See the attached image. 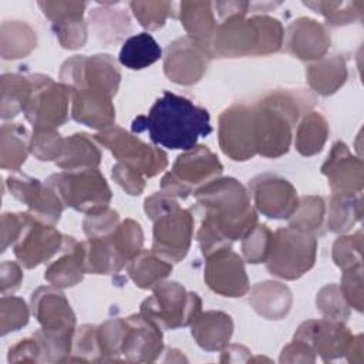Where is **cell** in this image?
I'll return each instance as SVG.
<instances>
[{
  "label": "cell",
  "instance_id": "cell-1",
  "mask_svg": "<svg viewBox=\"0 0 364 364\" xmlns=\"http://www.w3.org/2000/svg\"><path fill=\"white\" fill-rule=\"evenodd\" d=\"M132 132L146 131L154 144L169 149L189 151L200 136L212 132L209 112L191 100L165 91L151 107L148 115L136 117Z\"/></svg>",
  "mask_w": 364,
  "mask_h": 364
},
{
  "label": "cell",
  "instance_id": "cell-2",
  "mask_svg": "<svg viewBox=\"0 0 364 364\" xmlns=\"http://www.w3.org/2000/svg\"><path fill=\"white\" fill-rule=\"evenodd\" d=\"M198 206L203 219L229 242L243 239L256 225L257 216L250 203V193L233 178H216L198 188Z\"/></svg>",
  "mask_w": 364,
  "mask_h": 364
},
{
  "label": "cell",
  "instance_id": "cell-3",
  "mask_svg": "<svg viewBox=\"0 0 364 364\" xmlns=\"http://www.w3.org/2000/svg\"><path fill=\"white\" fill-rule=\"evenodd\" d=\"M304 101H313V98L284 90L266 95L253 107V129L257 154L267 158H277L289 151L291 128L304 109Z\"/></svg>",
  "mask_w": 364,
  "mask_h": 364
},
{
  "label": "cell",
  "instance_id": "cell-4",
  "mask_svg": "<svg viewBox=\"0 0 364 364\" xmlns=\"http://www.w3.org/2000/svg\"><path fill=\"white\" fill-rule=\"evenodd\" d=\"M284 31L279 20L267 16L243 18L233 16L225 18L218 27L210 50L223 57L247 54H270L280 48Z\"/></svg>",
  "mask_w": 364,
  "mask_h": 364
},
{
  "label": "cell",
  "instance_id": "cell-5",
  "mask_svg": "<svg viewBox=\"0 0 364 364\" xmlns=\"http://www.w3.org/2000/svg\"><path fill=\"white\" fill-rule=\"evenodd\" d=\"M46 185L57 193L63 205L88 215L108 208L112 196L105 178L97 168L54 173L46 181Z\"/></svg>",
  "mask_w": 364,
  "mask_h": 364
},
{
  "label": "cell",
  "instance_id": "cell-6",
  "mask_svg": "<svg viewBox=\"0 0 364 364\" xmlns=\"http://www.w3.org/2000/svg\"><path fill=\"white\" fill-rule=\"evenodd\" d=\"M316 249L317 240L313 233L291 226L282 228L273 233L270 252L264 263L272 274L294 280L313 267Z\"/></svg>",
  "mask_w": 364,
  "mask_h": 364
},
{
  "label": "cell",
  "instance_id": "cell-7",
  "mask_svg": "<svg viewBox=\"0 0 364 364\" xmlns=\"http://www.w3.org/2000/svg\"><path fill=\"white\" fill-rule=\"evenodd\" d=\"M200 307L196 293L186 291L176 282H161L141 304V314L161 328H178L192 324L202 313Z\"/></svg>",
  "mask_w": 364,
  "mask_h": 364
},
{
  "label": "cell",
  "instance_id": "cell-8",
  "mask_svg": "<svg viewBox=\"0 0 364 364\" xmlns=\"http://www.w3.org/2000/svg\"><path fill=\"white\" fill-rule=\"evenodd\" d=\"M222 164L218 156L203 145H198L179 155L162 181V192L169 196L185 199L193 186H203L222 173ZM196 188V189H198Z\"/></svg>",
  "mask_w": 364,
  "mask_h": 364
},
{
  "label": "cell",
  "instance_id": "cell-9",
  "mask_svg": "<svg viewBox=\"0 0 364 364\" xmlns=\"http://www.w3.org/2000/svg\"><path fill=\"white\" fill-rule=\"evenodd\" d=\"M95 139L107 146L121 164L139 171L144 176L152 178L168 165V156L162 149L142 142L119 127L112 125L100 131Z\"/></svg>",
  "mask_w": 364,
  "mask_h": 364
},
{
  "label": "cell",
  "instance_id": "cell-10",
  "mask_svg": "<svg viewBox=\"0 0 364 364\" xmlns=\"http://www.w3.org/2000/svg\"><path fill=\"white\" fill-rule=\"evenodd\" d=\"M31 80V95L24 108L27 121L34 128H55L67 121L68 102L73 88L64 82L57 84L47 75L34 74Z\"/></svg>",
  "mask_w": 364,
  "mask_h": 364
},
{
  "label": "cell",
  "instance_id": "cell-11",
  "mask_svg": "<svg viewBox=\"0 0 364 364\" xmlns=\"http://www.w3.org/2000/svg\"><path fill=\"white\" fill-rule=\"evenodd\" d=\"M60 80L71 88H92L114 97L121 74L115 60L108 54L74 55L63 64Z\"/></svg>",
  "mask_w": 364,
  "mask_h": 364
},
{
  "label": "cell",
  "instance_id": "cell-12",
  "mask_svg": "<svg viewBox=\"0 0 364 364\" xmlns=\"http://www.w3.org/2000/svg\"><path fill=\"white\" fill-rule=\"evenodd\" d=\"M63 246L64 236L53 225L36 219L28 212L24 213L21 233L13 245L14 255L24 267L33 269L47 262L57 252L63 250Z\"/></svg>",
  "mask_w": 364,
  "mask_h": 364
},
{
  "label": "cell",
  "instance_id": "cell-13",
  "mask_svg": "<svg viewBox=\"0 0 364 364\" xmlns=\"http://www.w3.org/2000/svg\"><path fill=\"white\" fill-rule=\"evenodd\" d=\"M152 250L169 262L182 260L191 246L193 235V216L189 210L169 209L154 220Z\"/></svg>",
  "mask_w": 364,
  "mask_h": 364
},
{
  "label": "cell",
  "instance_id": "cell-14",
  "mask_svg": "<svg viewBox=\"0 0 364 364\" xmlns=\"http://www.w3.org/2000/svg\"><path fill=\"white\" fill-rule=\"evenodd\" d=\"M219 145L233 161H246L256 152L253 107L233 105L219 117Z\"/></svg>",
  "mask_w": 364,
  "mask_h": 364
},
{
  "label": "cell",
  "instance_id": "cell-15",
  "mask_svg": "<svg viewBox=\"0 0 364 364\" xmlns=\"http://www.w3.org/2000/svg\"><path fill=\"white\" fill-rule=\"evenodd\" d=\"M212 54L191 37H181L169 44L164 70L169 80L189 85L200 80Z\"/></svg>",
  "mask_w": 364,
  "mask_h": 364
},
{
  "label": "cell",
  "instance_id": "cell-16",
  "mask_svg": "<svg viewBox=\"0 0 364 364\" xmlns=\"http://www.w3.org/2000/svg\"><path fill=\"white\" fill-rule=\"evenodd\" d=\"M206 259L205 282L213 291L226 297H240L247 293L249 282L243 260L230 247L220 249Z\"/></svg>",
  "mask_w": 364,
  "mask_h": 364
},
{
  "label": "cell",
  "instance_id": "cell-17",
  "mask_svg": "<svg viewBox=\"0 0 364 364\" xmlns=\"http://www.w3.org/2000/svg\"><path fill=\"white\" fill-rule=\"evenodd\" d=\"M6 183L11 195L26 203L28 213L36 219L48 225L58 222L63 212V202L48 185H43L38 179L24 175H11Z\"/></svg>",
  "mask_w": 364,
  "mask_h": 364
},
{
  "label": "cell",
  "instance_id": "cell-18",
  "mask_svg": "<svg viewBox=\"0 0 364 364\" xmlns=\"http://www.w3.org/2000/svg\"><path fill=\"white\" fill-rule=\"evenodd\" d=\"M255 205L264 216L272 219H289L299 198L293 185L276 175H260L252 181Z\"/></svg>",
  "mask_w": 364,
  "mask_h": 364
},
{
  "label": "cell",
  "instance_id": "cell-19",
  "mask_svg": "<svg viewBox=\"0 0 364 364\" xmlns=\"http://www.w3.org/2000/svg\"><path fill=\"white\" fill-rule=\"evenodd\" d=\"M294 338L307 343L324 360L347 354L354 341L348 328L340 321L330 318L304 321L297 328Z\"/></svg>",
  "mask_w": 364,
  "mask_h": 364
},
{
  "label": "cell",
  "instance_id": "cell-20",
  "mask_svg": "<svg viewBox=\"0 0 364 364\" xmlns=\"http://www.w3.org/2000/svg\"><path fill=\"white\" fill-rule=\"evenodd\" d=\"M162 328L141 313L125 320L121 354L128 361H154L162 353Z\"/></svg>",
  "mask_w": 364,
  "mask_h": 364
},
{
  "label": "cell",
  "instance_id": "cell-21",
  "mask_svg": "<svg viewBox=\"0 0 364 364\" xmlns=\"http://www.w3.org/2000/svg\"><path fill=\"white\" fill-rule=\"evenodd\" d=\"M321 172L328 178L334 193H360L363 188V164L354 158L344 142H336Z\"/></svg>",
  "mask_w": 364,
  "mask_h": 364
},
{
  "label": "cell",
  "instance_id": "cell-22",
  "mask_svg": "<svg viewBox=\"0 0 364 364\" xmlns=\"http://www.w3.org/2000/svg\"><path fill=\"white\" fill-rule=\"evenodd\" d=\"M31 311L44 330H74L75 316L65 296L51 286L38 287L31 294Z\"/></svg>",
  "mask_w": 364,
  "mask_h": 364
},
{
  "label": "cell",
  "instance_id": "cell-23",
  "mask_svg": "<svg viewBox=\"0 0 364 364\" xmlns=\"http://www.w3.org/2000/svg\"><path fill=\"white\" fill-rule=\"evenodd\" d=\"M111 98V95L92 88H73V118L77 122L101 131L112 127L115 119V108Z\"/></svg>",
  "mask_w": 364,
  "mask_h": 364
},
{
  "label": "cell",
  "instance_id": "cell-24",
  "mask_svg": "<svg viewBox=\"0 0 364 364\" xmlns=\"http://www.w3.org/2000/svg\"><path fill=\"white\" fill-rule=\"evenodd\" d=\"M331 40L324 26L307 17L293 21L286 34V47L289 53L300 60H318L321 58Z\"/></svg>",
  "mask_w": 364,
  "mask_h": 364
},
{
  "label": "cell",
  "instance_id": "cell-25",
  "mask_svg": "<svg viewBox=\"0 0 364 364\" xmlns=\"http://www.w3.org/2000/svg\"><path fill=\"white\" fill-rule=\"evenodd\" d=\"M63 250L64 255L47 267L44 279L55 287H71L81 282L85 273L82 242H77L71 236H64Z\"/></svg>",
  "mask_w": 364,
  "mask_h": 364
},
{
  "label": "cell",
  "instance_id": "cell-26",
  "mask_svg": "<svg viewBox=\"0 0 364 364\" xmlns=\"http://www.w3.org/2000/svg\"><path fill=\"white\" fill-rule=\"evenodd\" d=\"M179 18L189 37L198 41L212 54L210 44L218 30L213 14V3L183 1L179 4Z\"/></svg>",
  "mask_w": 364,
  "mask_h": 364
},
{
  "label": "cell",
  "instance_id": "cell-27",
  "mask_svg": "<svg viewBox=\"0 0 364 364\" xmlns=\"http://www.w3.org/2000/svg\"><path fill=\"white\" fill-rule=\"evenodd\" d=\"M233 333V321L230 316L222 311L200 313L192 323V336L196 343L208 350H222L228 346Z\"/></svg>",
  "mask_w": 364,
  "mask_h": 364
},
{
  "label": "cell",
  "instance_id": "cell-28",
  "mask_svg": "<svg viewBox=\"0 0 364 364\" xmlns=\"http://www.w3.org/2000/svg\"><path fill=\"white\" fill-rule=\"evenodd\" d=\"M249 303L260 316L279 320L290 310L291 294L282 283L262 282L252 289Z\"/></svg>",
  "mask_w": 364,
  "mask_h": 364
},
{
  "label": "cell",
  "instance_id": "cell-29",
  "mask_svg": "<svg viewBox=\"0 0 364 364\" xmlns=\"http://www.w3.org/2000/svg\"><path fill=\"white\" fill-rule=\"evenodd\" d=\"M127 269L138 287L151 289L171 273L172 264L154 250H139L128 262Z\"/></svg>",
  "mask_w": 364,
  "mask_h": 364
},
{
  "label": "cell",
  "instance_id": "cell-30",
  "mask_svg": "<svg viewBox=\"0 0 364 364\" xmlns=\"http://www.w3.org/2000/svg\"><path fill=\"white\" fill-rule=\"evenodd\" d=\"M101 152L87 134H74L64 139L63 152L55 164L67 171L81 168H97Z\"/></svg>",
  "mask_w": 364,
  "mask_h": 364
},
{
  "label": "cell",
  "instance_id": "cell-31",
  "mask_svg": "<svg viewBox=\"0 0 364 364\" xmlns=\"http://www.w3.org/2000/svg\"><path fill=\"white\" fill-rule=\"evenodd\" d=\"M162 55L156 40L148 33H139L125 40L119 51V63L129 70H142L152 65Z\"/></svg>",
  "mask_w": 364,
  "mask_h": 364
},
{
  "label": "cell",
  "instance_id": "cell-32",
  "mask_svg": "<svg viewBox=\"0 0 364 364\" xmlns=\"http://www.w3.org/2000/svg\"><path fill=\"white\" fill-rule=\"evenodd\" d=\"M30 149L27 129L20 124H4L0 134V162L3 169L18 171Z\"/></svg>",
  "mask_w": 364,
  "mask_h": 364
},
{
  "label": "cell",
  "instance_id": "cell-33",
  "mask_svg": "<svg viewBox=\"0 0 364 364\" xmlns=\"http://www.w3.org/2000/svg\"><path fill=\"white\" fill-rule=\"evenodd\" d=\"M306 77L310 87L318 94H333L346 81V63L340 55L324 58L316 64L309 65Z\"/></svg>",
  "mask_w": 364,
  "mask_h": 364
},
{
  "label": "cell",
  "instance_id": "cell-34",
  "mask_svg": "<svg viewBox=\"0 0 364 364\" xmlns=\"http://www.w3.org/2000/svg\"><path fill=\"white\" fill-rule=\"evenodd\" d=\"M1 57L16 60L36 47V33L23 21H6L1 26Z\"/></svg>",
  "mask_w": 364,
  "mask_h": 364
},
{
  "label": "cell",
  "instance_id": "cell-35",
  "mask_svg": "<svg viewBox=\"0 0 364 364\" xmlns=\"http://www.w3.org/2000/svg\"><path fill=\"white\" fill-rule=\"evenodd\" d=\"M31 80L18 74H4L1 77V117L4 119L16 117L24 111L31 95Z\"/></svg>",
  "mask_w": 364,
  "mask_h": 364
},
{
  "label": "cell",
  "instance_id": "cell-36",
  "mask_svg": "<svg viewBox=\"0 0 364 364\" xmlns=\"http://www.w3.org/2000/svg\"><path fill=\"white\" fill-rule=\"evenodd\" d=\"M328 135L326 118L320 112H309L296 132V148L301 155L310 156L321 151Z\"/></svg>",
  "mask_w": 364,
  "mask_h": 364
},
{
  "label": "cell",
  "instance_id": "cell-37",
  "mask_svg": "<svg viewBox=\"0 0 364 364\" xmlns=\"http://www.w3.org/2000/svg\"><path fill=\"white\" fill-rule=\"evenodd\" d=\"M361 218L360 193H334L328 206V229L346 232Z\"/></svg>",
  "mask_w": 364,
  "mask_h": 364
},
{
  "label": "cell",
  "instance_id": "cell-38",
  "mask_svg": "<svg viewBox=\"0 0 364 364\" xmlns=\"http://www.w3.org/2000/svg\"><path fill=\"white\" fill-rule=\"evenodd\" d=\"M90 21L92 23L97 36L104 41H117L131 28L129 17L124 10H92Z\"/></svg>",
  "mask_w": 364,
  "mask_h": 364
},
{
  "label": "cell",
  "instance_id": "cell-39",
  "mask_svg": "<svg viewBox=\"0 0 364 364\" xmlns=\"http://www.w3.org/2000/svg\"><path fill=\"white\" fill-rule=\"evenodd\" d=\"M324 218V200L320 196H303L299 199V205L294 213L289 218L290 226L313 233Z\"/></svg>",
  "mask_w": 364,
  "mask_h": 364
},
{
  "label": "cell",
  "instance_id": "cell-40",
  "mask_svg": "<svg viewBox=\"0 0 364 364\" xmlns=\"http://www.w3.org/2000/svg\"><path fill=\"white\" fill-rule=\"evenodd\" d=\"M98 343L101 350V361L104 360H118L117 355L121 354L124 336H125V320L112 318L105 321L97 328Z\"/></svg>",
  "mask_w": 364,
  "mask_h": 364
},
{
  "label": "cell",
  "instance_id": "cell-41",
  "mask_svg": "<svg viewBox=\"0 0 364 364\" xmlns=\"http://www.w3.org/2000/svg\"><path fill=\"white\" fill-rule=\"evenodd\" d=\"M64 139L55 128H34L30 138V151L40 161L58 159L63 152Z\"/></svg>",
  "mask_w": 364,
  "mask_h": 364
},
{
  "label": "cell",
  "instance_id": "cell-42",
  "mask_svg": "<svg viewBox=\"0 0 364 364\" xmlns=\"http://www.w3.org/2000/svg\"><path fill=\"white\" fill-rule=\"evenodd\" d=\"M28 323V307L20 297L3 294L0 301V330L1 336L16 331Z\"/></svg>",
  "mask_w": 364,
  "mask_h": 364
},
{
  "label": "cell",
  "instance_id": "cell-43",
  "mask_svg": "<svg viewBox=\"0 0 364 364\" xmlns=\"http://www.w3.org/2000/svg\"><path fill=\"white\" fill-rule=\"evenodd\" d=\"M129 6L142 27L158 30L172 14L173 4L169 1H132Z\"/></svg>",
  "mask_w": 364,
  "mask_h": 364
},
{
  "label": "cell",
  "instance_id": "cell-44",
  "mask_svg": "<svg viewBox=\"0 0 364 364\" xmlns=\"http://www.w3.org/2000/svg\"><path fill=\"white\" fill-rule=\"evenodd\" d=\"M273 233L266 225H256L245 237L242 243L243 256L249 263L266 262Z\"/></svg>",
  "mask_w": 364,
  "mask_h": 364
},
{
  "label": "cell",
  "instance_id": "cell-45",
  "mask_svg": "<svg viewBox=\"0 0 364 364\" xmlns=\"http://www.w3.org/2000/svg\"><path fill=\"white\" fill-rule=\"evenodd\" d=\"M333 257L343 270L361 266V233L338 237L333 246Z\"/></svg>",
  "mask_w": 364,
  "mask_h": 364
},
{
  "label": "cell",
  "instance_id": "cell-46",
  "mask_svg": "<svg viewBox=\"0 0 364 364\" xmlns=\"http://www.w3.org/2000/svg\"><path fill=\"white\" fill-rule=\"evenodd\" d=\"M348 304L344 300L340 289L328 284L317 294V309L330 320L341 321L348 317Z\"/></svg>",
  "mask_w": 364,
  "mask_h": 364
},
{
  "label": "cell",
  "instance_id": "cell-47",
  "mask_svg": "<svg viewBox=\"0 0 364 364\" xmlns=\"http://www.w3.org/2000/svg\"><path fill=\"white\" fill-rule=\"evenodd\" d=\"M95 326L85 324L75 333L73 338L74 353L80 355V361H101V350Z\"/></svg>",
  "mask_w": 364,
  "mask_h": 364
},
{
  "label": "cell",
  "instance_id": "cell-48",
  "mask_svg": "<svg viewBox=\"0 0 364 364\" xmlns=\"http://www.w3.org/2000/svg\"><path fill=\"white\" fill-rule=\"evenodd\" d=\"M118 220H119L118 213L109 208H105L100 212L87 215L84 220V232L87 233L88 237L108 236L119 225Z\"/></svg>",
  "mask_w": 364,
  "mask_h": 364
},
{
  "label": "cell",
  "instance_id": "cell-49",
  "mask_svg": "<svg viewBox=\"0 0 364 364\" xmlns=\"http://www.w3.org/2000/svg\"><path fill=\"white\" fill-rule=\"evenodd\" d=\"M53 30L64 48L81 47L87 40V27L82 18L53 23Z\"/></svg>",
  "mask_w": 364,
  "mask_h": 364
},
{
  "label": "cell",
  "instance_id": "cell-50",
  "mask_svg": "<svg viewBox=\"0 0 364 364\" xmlns=\"http://www.w3.org/2000/svg\"><path fill=\"white\" fill-rule=\"evenodd\" d=\"M44 16H47L53 23L67 21V20H78L82 18L85 3L82 1H40Z\"/></svg>",
  "mask_w": 364,
  "mask_h": 364
},
{
  "label": "cell",
  "instance_id": "cell-51",
  "mask_svg": "<svg viewBox=\"0 0 364 364\" xmlns=\"http://www.w3.org/2000/svg\"><path fill=\"white\" fill-rule=\"evenodd\" d=\"M307 7L316 10L317 13H321L328 24L331 26H340V24H347L354 18L355 13L361 11H354V6L357 3H328V1H318V3H304Z\"/></svg>",
  "mask_w": 364,
  "mask_h": 364
},
{
  "label": "cell",
  "instance_id": "cell-52",
  "mask_svg": "<svg viewBox=\"0 0 364 364\" xmlns=\"http://www.w3.org/2000/svg\"><path fill=\"white\" fill-rule=\"evenodd\" d=\"M363 276L361 266L344 270L340 291L348 306L361 311L363 307Z\"/></svg>",
  "mask_w": 364,
  "mask_h": 364
},
{
  "label": "cell",
  "instance_id": "cell-53",
  "mask_svg": "<svg viewBox=\"0 0 364 364\" xmlns=\"http://www.w3.org/2000/svg\"><path fill=\"white\" fill-rule=\"evenodd\" d=\"M112 178L129 195H139L145 188L144 175L139 171H136L125 164H121V162H118L112 168Z\"/></svg>",
  "mask_w": 364,
  "mask_h": 364
},
{
  "label": "cell",
  "instance_id": "cell-54",
  "mask_svg": "<svg viewBox=\"0 0 364 364\" xmlns=\"http://www.w3.org/2000/svg\"><path fill=\"white\" fill-rule=\"evenodd\" d=\"M9 363H20V361H41V348L36 337L33 336L31 338H24L20 340L16 346L10 347L9 355H7Z\"/></svg>",
  "mask_w": 364,
  "mask_h": 364
},
{
  "label": "cell",
  "instance_id": "cell-55",
  "mask_svg": "<svg viewBox=\"0 0 364 364\" xmlns=\"http://www.w3.org/2000/svg\"><path fill=\"white\" fill-rule=\"evenodd\" d=\"M24 225V213H3L1 216V252L14 245Z\"/></svg>",
  "mask_w": 364,
  "mask_h": 364
},
{
  "label": "cell",
  "instance_id": "cell-56",
  "mask_svg": "<svg viewBox=\"0 0 364 364\" xmlns=\"http://www.w3.org/2000/svg\"><path fill=\"white\" fill-rule=\"evenodd\" d=\"M0 277H1V293L6 294L7 291H14L16 289H18L23 280V272L17 263L4 260L0 267Z\"/></svg>",
  "mask_w": 364,
  "mask_h": 364
},
{
  "label": "cell",
  "instance_id": "cell-57",
  "mask_svg": "<svg viewBox=\"0 0 364 364\" xmlns=\"http://www.w3.org/2000/svg\"><path fill=\"white\" fill-rule=\"evenodd\" d=\"M313 354L314 351L307 343L294 338L291 344L283 348L280 361H314Z\"/></svg>",
  "mask_w": 364,
  "mask_h": 364
}]
</instances>
